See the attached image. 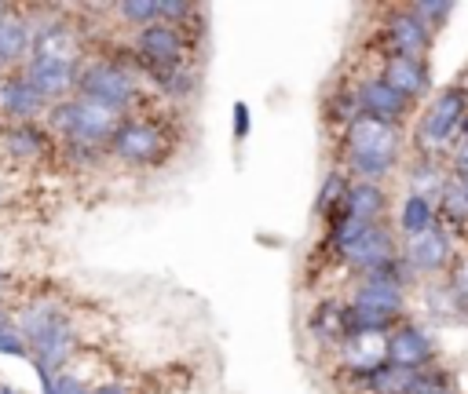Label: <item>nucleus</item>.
<instances>
[{"instance_id":"nucleus-36","label":"nucleus","mask_w":468,"mask_h":394,"mask_svg":"<svg viewBox=\"0 0 468 394\" xmlns=\"http://www.w3.org/2000/svg\"><path fill=\"white\" fill-rule=\"evenodd\" d=\"M4 296H7V274L0 270V303H4Z\"/></svg>"},{"instance_id":"nucleus-40","label":"nucleus","mask_w":468,"mask_h":394,"mask_svg":"<svg viewBox=\"0 0 468 394\" xmlns=\"http://www.w3.org/2000/svg\"><path fill=\"white\" fill-rule=\"evenodd\" d=\"M4 11H7V4H0V15H4Z\"/></svg>"},{"instance_id":"nucleus-39","label":"nucleus","mask_w":468,"mask_h":394,"mask_svg":"<svg viewBox=\"0 0 468 394\" xmlns=\"http://www.w3.org/2000/svg\"><path fill=\"white\" fill-rule=\"evenodd\" d=\"M0 73H7V66H4V58H0Z\"/></svg>"},{"instance_id":"nucleus-2","label":"nucleus","mask_w":468,"mask_h":394,"mask_svg":"<svg viewBox=\"0 0 468 394\" xmlns=\"http://www.w3.org/2000/svg\"><path fill=\"white\" fill-rule=\"evenodd\" d=\"M18 332L29 347L33 368L44 372H62L66 361L77 354V328L73 317L55 303V299H33L18 310Z\"/></svg>"},{"instance_id":"nucleus-33","label":"nucleus","mask_w":468,"mask_h":394,"mask_svg":"<svg viewBox=\"0 0 468 394\" xmlns=\"http://www.w3.org/2000/svg\"><path fill=\"white\" fill-rule=\"evenodd\" d=\"M230 135H234V142H245L252 135V109L245 98H238L230 106Z\"/></svg>"},{"instance_id":"nucleus-6","label":"nucleus","mask_w":468,"mask_h":394,"mask_svg":"<svg viewBox=\"0 0 468 394\" xmlns=\"http://www.w3.org/2000/svg\"><path fill=\"white\" fill-rule=\"evenodd\" d=\"M80 98H91L117 117H132L143 102V84L139 73L117 58H84L77 73V91Z\"/></svg>"},{"instance_id":"nucleus-27","label":"nucleus","mask_w":468,"mask_h":394,"mask_svg":"<svg viewBox=\"0 0 468 394\" xmlns=\"http://www.w3.org/2000/svg\"><path fill=\"white\" fill-rule=\"evenodd\" d=\"M146 77L154 80V88H157L161 95H168V98H176V102L186 98V95H194V88H197V84H194L197 77H194V69H186V66H179V69H150Z\"/></svg>"},{"instance_id":"nucleus-31","label":"nucleus","mask_w":468,"mask_h":394,"mask_svg":"<svg viewBox=\"0 0 468 394\" xmlns=\"http://www.w3.org/2000/svg\"><path fill=\"white\" fill-rule=\"evenodd\" d=\"M0 354L4 358H18V361H29V347L18 332V325L11 321V314L0 310Z\"/></svg>"},{"instance_id":"nucleus-22","label":"nucleus","mask_w":468,"mask_h":394,"mask_svg":"<svg viewBox=\"0 0 468 394\" xmlns=\"http://www.w3.org/2000/svg\"><path fill=\"white\" fill-rule=\"evenodd\" d=\"M435 223H439V204L428 201V197L406 193V197L399 201V208H395V233H399V241L417 237V233L431 230Z\"/></svg>"},{"instance_id":"nucleus-14","label":"nucleus","mask_w":468,"mask_h":394,"mask_svg":"<svg viewBox=\"0 0 468 394\" xmlns=\"http://www.w3.org/2000/svg\"><path fill=\"white\" fill-rule=\"evenodd\" d=\"M48 113V98L22 77V69L0 73V124H40Z\"/></svg>"},{"instance_id":"nucleus-21","label":"nucleus","mask_w":468,"mask_h":394,"mask_svg":"<svg viewBox=\"0 0 468 394\" xmlns=\"http://www.w3.org/2000/svg\"><path fill=\"white\" fill-rule=\"evenodd\" d=\"M388 190L380 182H347L340 215L358 223H388Z\"/></svg>"},{"instance_id":"nucleus-16","label":"nucleus","mask_w":468,"mask_h":394,"mask_svg":"<svg viewBox=\"0 0 468 394\" xmlns=\"http://www.w3.org/2000/svg\"><path fill=\"white\" fill-rule=\"evenodd\" d=\"M377 77L384 84H391L402 98H410L413 106H420L431 95V69L420 58H402V55H380Z\"/></svg>"},{"instance_id":"nucleus-26","label":"nucleus","mask_w":468,"mask_h":394,"mask_svg":"<svg viewBox=\"0 0 468 394\" xmlns=\"http://www.w3.org/2000/svg\"><path fill=\"white\" fill-rule=\"evenodd\" d=\"M420 288H424V310L431 317H439V321H461V317H468V310L457 303V296L446 288V281H424Z\"/></svg>"},{"instance_id":"nucleus-17","label":"nucleus","mask_w":468,"mask_h":394,"mask_svg":"<svg viewBox=\"0 0 468 394\" xmlns=\"http://www.w3.org/2000/svg\"><path fill=\"white\" fill-rule=\"evenodd\" d=\"M303 328H307V336H311V343H314V347H322V350L336 354V350L344 347V339L351 336L344 299H333V296L318 299V303L311 306V314H307Z\"/></svg>"},{"instance_id":"nucleus-37","label":"nucleus","mask_w":468,"mask_h":394,"mask_svg":"<svg viewBox=\"0 0 468 394\" xmlns=\"http://www.w3.org/2000/svg\"><path fill=\"white\" fill-rule=\"evenodd\" d=\"M450 179H453V175H450ZM457 182H461V193H464V204H468V179H457Z\"/></svg>"},{"instance_id":"nucleus-13","label":"nucleus","mask_w":468,"mask_h":394,"mask_svg":"<svg viewBox=\"0 0 468 394\" xmlns=\"http://www.w3.org/2000/svg\"><path fill=\"white\" fill-rule=\"evenodd\" d=\"M435 361H439L435 336H431L420 321L406 317L402 325H395V328L388 332V365L420 372V368H431Z\"/></svg>"},{"instance_id":"nucleus-9","label":"nucleus","mask_w":468,"mask_h":394,"mask_svg":"<svg viewBox=\"0 0 468 394\" xmlns=\"http://www.w3.org/2000/svg\"><path fill=\"white\" fill-rule=\"evenodd\" d=\"M190 51H194V40L172 22H154L146 29H135V36H132V55L143 66V73L179 69V66H186Z\"/></svg>"},{"instance_id":"nucleus-20","label":"nucleus","mask_w":468,"mask_h":394,"mask_svg":"<svg viewBox=\"0 0 468 394\" xmlns=\"http://www.w3.org/2000/svg\"><path fill=\"white\" fill-rule=\"evenodd\" d=\"M33 51V18H26L18 7H7L0 15V58L7 69H22Z\"/></svg>"},{"instance_id":"nucleus-19","label":"nucleus","mask_w":468,"mask_h":394,"mask_svg":"<svg viewBox=\"0 0 468 394\" xmlns=\"http://www.w3.org/2000/svg\"><path fill=\"white\" fill-rule=\"evenodd\" d=\"M29 58H84L77 29L66 18L33 22V51H29Z\"/></svg>"},{"instance_id":"nucleus-25","label":"nucleus","mask_w":468,"mask_h":394,"mask_svg":"<svg viewBox=\"0 0 468 394\" xmlns=\"http://www.w3.org/2000/svg\"><path fill=\"white\" fill-rule=\"evenodd\" d=\"M347 182H351V179L333 164V168L322 175V186H318V193H314V215H322L325 223H329L333 215H340V204H344Z\"/></svg>"},{"instance_id":"nucleus-23","label":"nucleus","mask_w":468,"mask_h":394,"mask_svg":"<svg viewBox=\"0 0 468 394\" xmlns=\"http://www.w3.org/2000/svg\"><path fill=\"white\" fill-rule=\"evenodd\" d=\"M446 179H450V171H446L442 161H431V157H410V164H406V193L439 201L442 190H446Z\"/></svg>"},{"instance_id":"nucleus-1","label":"nucleus","mask_w":468,"mask_h":394,"mask_svg":"<svg viewBox=\"0 0 468 394\" xmlns=\"http://www.w3.org/2000/svg\"><path fill=\"white\" fill-rule=\"evenodd\" d=\"M336 153H340V171L351 182H388L399 164H402V128L373 120V117H355L340 135H336Z\"/></svg>"},{"instance_id":"nucleus-34","label":"nucleus","mask_w":468,"mask_h":394,"mask_svg":"<svg viewBox=\"0 0 468 394\" xmlns=\"http://www.w3.org/2000/svg\"><path fill=\"white\" fill-rule=\"evenodd\" d=\"M91 394H128V387H124V383H117V379H106V383L91 387Z\"/></svg>"},{"instance_id":"nucleus-7","label":"nucleus","mask_w":468,"mask_h":394,"mask_svg":"<svg viewBox=\"0 0 468 394\" xmlns=\"http://www.w3.org/2000/svg\"><path fill=\"white\" fill-rule=\"evenodd\" d=\"M106 153L128 168H157L172 153V135L157 117L132 113V117H121Z\"/></svg>"},{"instance_id":"nucleus-35","label":"nucleus","mask_w":468,"mask_h":394,"mask_svg":"<svg viewBox=\"0 0 468 394\" xmlns=\"http://www.w3.org/2000/svg\"><path fill=\"white\" fill-rule=\"evenodd\" d=\"M420 394H453V387H450V383H435V387H428V390H420Z\"/></svg>"},{"instance_id":"nucleus-18","label":"nucleus","mask_w":468,"mask_h":394,"mask_svg":"<svg viewBox=\"0 0 468 394\" xmlns=\"http://www.w3.org/2000/svg\"><path fill=\"white\" fill-rule=\"evenodd\" d=\"M0 150L7 161L29 168L51 150V131L44 124H4L0 128Z\"/></svg>"},{"instance_id":"nucleus-29","label":"nucleus","mask_w":468,"mask_h":394,"mask_svg":"<svg viewBox=\"0 0 468 394\" xmlns=\"http://www.w3.org/2000/svg\"><path fill=\"white\" fill-rule=\"evenodd\" d=\"M113 11H117L132 29H146V26L161 22V18H157V0H121V4H113Z\"/></svg>"},{"instance_id":"nucleus-8","label":"nucleus","mask_w":468,"mask_h":394,"mask_svg":"<svg viewBox=\"0 0 468 394\" xmlns=\"http://www.w3.org/2000/svg\"><path fill=\"white\" fill-rule=\"evenodd\" d=\"M399 255H402V263L410 266V274H413L420 285H424V281H442L446 270H450L453 259H457V237H453L442 223H435L431 230L399 241Z\"/></svg>"},{"instance_id":"nucleus-11","label":"nucleus","mask_w":468,"mask_h":394,"mask_svg":"<svg viewBox=\"0 0 468 394\" xmlns=\"http://www.w3.org/2000/svg\"><path fill=\"white\" fill-rule=\"evenodd\" d=\"M435 33L410 11V7H391L380 22V47L384 55H402V58H420L428 62Z\"/></svg>"},{"instance_id":"nucleus-15","label":"nucleus","mask_w":468,"mask_h":394,"mask_svg":"<svg viewBox=\"0 0 468 394\" xmlns=\"http://www.w3.org/2000/svg\"><path fill=\"white\" fill-rule=\"evenodd\" d=\"M80 62L84 58H29L22 66V77L40 91V98L51 102H62L77 91V73H80Z\"/></svg>"},{"instance_id":"nucleus-5","label":"nucleus","mask_w":468,"mask_h":394,"mask_svg":"<svg viewBox=\"0 0 468 394\" xmlns=\"http://www.w3.org/2000/svg\"><path fill=\"white\" fill-rule=\"evenodd\" d=\"M44 124L48 131L62 142V146H95V150H106L121 117L91 98H80V95H69L62 102H51L48 113H44Z\"/></svg>"},{"instance_id":"nucleus-3","label":"nucleus","mask_w":468,"mask_h":394,"mask_svg":"<svg viewBox=\"0 0 468 394\" xmlns=\"http://www.w3.org/2000/svg\"><path fill=\"white\" fill-rule=\"evenodd\" d=\"M347 328L351 332H380L388 336L395 325L410 317V288L391 277H355L351 292L344 296Z\"/></svg>"},{"instance_id":"nucleus-32","label":"nucleus","mask_w":468,"mask_h":394,"mask_svg":"<svg viewBox=\"0 0 468 394\" xmlns=\"http://www.w3.org/2000/svg\"><path fill=\"white\" fill-rule=\"evenodd\" d=\"M446 288L457 296V303L468 310V252H457V259H453V266L446 270Z\"/></svg>"},{"instance_id":"nucleus-38","label":"nucleus","mask_w":468,"mask_h":394,"mask_svg":"<svg viewBox=\"0 0 468 394\" xmlns=\"http://www.w3.org/2000/svg\"><path fill=\"white\" fill-rule=\"evenodd\" d=\"M0 394H18V390L15 387H0Z\"/></svg>"},{"instance_id":"nucleus-28","label":"nucleus","mask_w":468,"mask_h":394,"mask_svg":"<svg viewBox=\"0 0 468 394\" xmlns=\"http://www.w3.org/2000/svg\"><path fill=\"white\" fill-rule=\"evenodd\" d=\"M37 379H40V394H91V387L69 368H62V372L37 368Z\"/></svg>"},{"instance_id":"nucleus-10","label":"nucleus","mask_w":468,"mask_h":394,"mask_svg":"<svg viewBox=\"0 0 468 394\" xmlns=\"http://www.w3.org/2000/svg\"><path fill=\"white\" fill-rule=\"evenodd\" d=\"M391 259H399V233H395L391 223H373V226H366V230L336 255V263L347 266L351 277H366V274L388 266Z\"/></svg>"},{"instance_id":"nucleus-30","label":"nucleus","mask_w":468,"mask_h":394,"mask_svg":"<svg viewBox=\"0 0 468 394\" xmlns=\"http://www.w3.org/2000/svg\"><path fill=\"white\" fill-rule=\"evenodd\" d=\"M406 7H410L431 33H439V29L446 26V18L453 15V4H450V0H417V4H406Z\"/></svg>"},{"instance_id":"nucleus-4","label":"nucleus","mask_w":468,"mask_h":394,"mask_svg":"<svg viewBox=\"0 0 468 394\" xmlns=\"http://www.w3.org/2000/svg\"><path fill=\"white\" fill-rule=\"evenodd\" d=\"M464 117H468V88L464 84H450V88L435 91L428 98V106L417 113V124L410 135L413 157H431V161L446 164V153L453 150Z\"/></svg>"},{"instance_id":"nucleus-24","label":"nucleus","mask_w":468,"mask_h":394,"mask_svg":"<svg viewBox=\"0 0 468 394\" xmlns=\"http://www.w3.org/2000/svg\"><path fill=\"white\" fill-rule=\"evenodd\" d=\"M355 117H362L358 113V98H355V80L351 84H333L325 91V98H322V120L340 135Z\"/></svg>"},{"instance_id":"nucleus-12","label":"nucleus","mask_w":468,"mask_h":394,"mask_svg":"<svg viewBox=\"0 0 468 394\" xmlns=\"http://www.w3.org/2000/svg\"><path fill=\"white\" fill-rule=\"evenodd\" d=\"M355 98H358L362 117H373V120H384V124H395V128H402L417 113V106L410 98H402L391 84H384L377 73L355 77Z\"/></svg>"}]
</instances>
